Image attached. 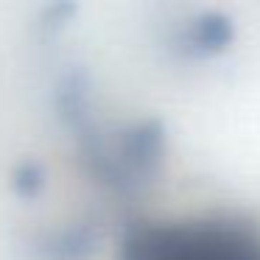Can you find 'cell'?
<instances>
[{
    "mask_svg": "<svg viewBox=\"0 0 260 260\" xmlns=\"http://www.w3.org/2000/svg\"><path fill=\"white\" fill-rule=\"evenodd\" d=\"M123 260H260V235L226 218L140 226L126 241Z\"/></svg>",
    "mask_w": 260,
    "mask_h": 260,
    "instance_id": "6da1fadb",
    "label": "cell"
},
{
    "mask_svg": "<svg viewBox=\"0 0 260 260\" xmlns=\"http://www.w3.org/2000/svg\"><path fill=\"white\" fill-rule=\"evenodd\" d=\"M232 40V23L226 14H202L196 23L190 25V34H187V42H190L196 51H221L226 42Z\"/></svg>",
    "mask_w": 260,
    "mask_h": 260,
    "instance_id": "7a4b0ae2",
    "label": "cell"
}]
</instances>
